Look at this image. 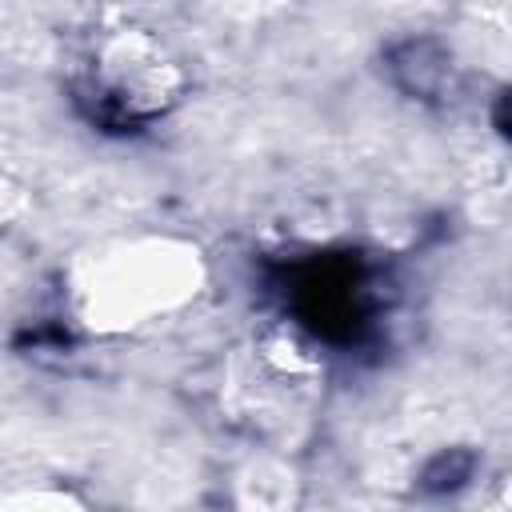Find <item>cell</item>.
I'll use <instances>...</instances> for the list:
<instances>
[{
    "instance_id": "cell-4",
    "label": "cell",
    "mask_w": 512,
    "mask_h": 512,
    "mask_svg": "<svg viewBox=\"0 0 512 512\" xmlns=\"http://www.w3.org/2000/svg\"><path fill=\"white\" fill-rule=\"evenodd\" d=\"M80 504H84L80 496H72V492H48V488L8 492L4 496V508L8 512H28V508H52V512H60V508H80Z\"/></svg>"
},
{
    "instance_id": "cell-5",
    "label": "cell",
    "mask_w": 512,
    "mask_h": 512,
    "mask_svg": "<svg viewBox=\"0 0 512 512\" xmlns=\"http://www.w3.org/2000/svg\"><path fill=\"white\" fill-rule=\"evenodd\" d=\"M496 124L512 136V84L500 92V100H496Z\"/></svg>"
},
{
    "instance_id": "cell-3",
    "label": "cell",
    "mask_w": 512,
    "mask_h": 512,
    "mask_svg": "<svg viewBox=\"0 0 512 512\" xmlns=\"http://www.w3.org/2000/svg\"><path fill=\"white\" fill-rule=\"evenodd\" d=\"M388 76L412 100H444L456 88V56L436 36H404L388 48Z\"/></svg>"
},
{
    "instance_id": "cell-1",
    "label": "cell",
    "mask_w": 512,
    "mask_h": 512,
    "mask_svg": "<svg viewBox=\"0 0 512 512\" xmlns=\"http://www.w3.org/2000/svg\"><path fill=\"white\" fill-rule=\"evenodd\" d=\"M208 268L192 240L176 232L116 236L84 252L72 268V316L96 336L144 332L184 312L204 292Z\"/></svg>"
},
{
    "instance_id": "cell-2",
    "label": "cell",
    "mask_w": 512,
    "mask_h": 512,
    "mask_svg": "<svg viewBox=\"0 0 512 512\" xmlns=\"http://www.w3.org/2000/svg\"><path fill=\"white\" fill-rule=\"evenodd\" d=\"M84 92L104 120L136 128L164 120L184 100L188 72L168 40L140 24H120L92 44L84 60Z\"/></svg>"
}]
</instances>
